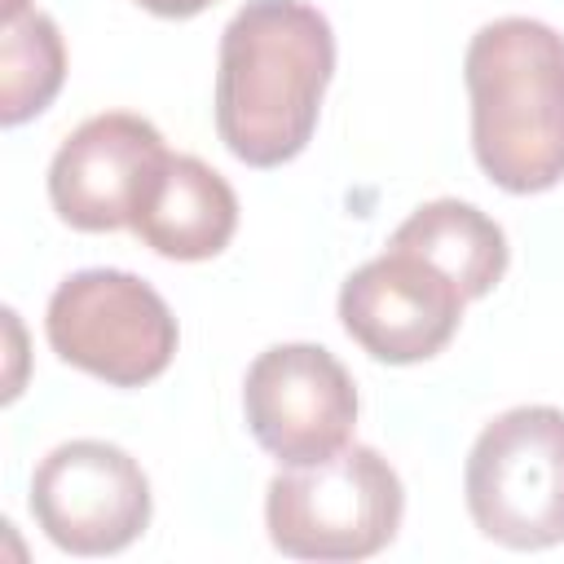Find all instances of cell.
Masks as SVG:
<instances>
[{"label":"cell","mask_w":564,"mask_h":564,"mask_svg":"<svg viewBox=\"0 0 564 564\" xmlns=\"http://www.w3.org/2000/svg\"><path fill=\"white\" fill-rule=\"evenodd\" d=\"M48 348L110 388H141L176 357L167 300L128 269H79L57 282L44 313Z\"/></svg>","instance_id":"5"},{"label":"cell","mask_w":564,"mask_h":564,"mask_svg":"<svg viewBox=\"0 0 564 564\" xmlns=\"http://www.w3.org/2000/svg\"><path fill=\"white\" fill-rule=\"evenodd\" d=\"M467 295L423 256L392 247L361 269L348 273L339 286V322L344 330L388 366H414L436 357L458 322Z\"/></svg>","instance_id":"9"},{"label":"cell","mask_w":564,"mask_h":564,"mask_svg":"<svg viewBox=\"0 0 564 564\" xmlns=\"http://www.w3.org/2000/svg\"><path fill=\"white\" fill-rule=\"evenodd\" d=\"M335 31L304 0H247L220 31L216 132L247 167L291 163L317 128Z\"/></svg>","instance_id":"1"},{"label":"cell","mask_w":564,"mask_h":564,"mask_svg":"<svg viewBox=\"0 0 564 564\" xmlns=\"http://www.w3.org/2000/svg\"><path fill=\"white\" fill-rule=\"evenodd\" d=\"M401 516V476L370 445L286 467L264 494L269 542L291 560H366L397 538Z\"/></svg>","instance_id":"3"},{"label":"cell","mask_w":564,"mask_h":564,"mask_svg":"<svg viewBox=\"0 0 564 564\" xmlns=\"http://www.w3.org/2000/svg\"><path fill=\"white\" fill-rule=\"evenodd\" d=\"M388 242L436 264L467 300L489 295L502 282L507 260H511L502 225L458 198H436V203L414 207Z\"/></svg>","instance_id":"11"},{"label":"cell","mask_w":564,"mask_h":564,"mask_svg":"<svg viewBox=\"0 0 564 564\" xmlns=\"http://www.w3.org/2000/svg\"><path fill=\"white\" fill-rule=\"evenodd\" d=\"M471 150L507 194L564 181V35L538 18L485 22L463 57Z\"/></svg>","instance_id":"2"},{"label":"cell","mask_w":564,"mask_h":564,"mask_svg":"<svg viewBox=\"0 0 564 564\" xmlns=\"http://www.w3.org/2000/svg\"><path fill=\"white\" fill-rule=\"evenodd\" d=\"M238 229L234 185L194 154H167L132 216V234L163 260H212Z\"/></svg>","instance_id":"10"},{"label":"cell","mask_w":564,"mask_h":564,"mask_svg":"<svg viewBox=\"0 0 564 564\" xmlns=\"http://www.w3.org/2000/svg\"><path fill=\"white\" fill-rule=\"evenodd\" d=\"M137 4L150 9L154 18H194V13H203L216 0H137Z\"/></svg>","instance_id":"13"},{"label":"cell","mask_w":564,"mask_h":564,"mask_svg":"<svg viewBox=\"0 0 564 564\" xmlns=\"http://www.w3.org/2000/svg\"><path fill=\"white\" fill-rule=\"evenodd\" d=\"M463 494L476 529L511 551L564 542V410L516 405L480 427Z\"/></svg>","instance_id":"4"},{"label":"cell","mask_w":564,"mask_h":564,"mask_svg":"<svg viewBox=\"0 0 564 564\" xmlns=\"http://www.w3.org/2000/svg\"><path fill=\"white\" fill-rule=\"evenodd\" d=\"M0 123L18 128L48 110L66 79V44L48 13L22 9L4 18L0 35Z\"/></svg>","instance_id":"12"},{"label":"cell","mask_w":564,"mask_h":564,"mask_svg":"<svg viewBox=\"0 0 564 564\" xmlns=\"http://www.w3.org/2000/svg\"><path fill=\"white\" fill-rule=\"evenodd\" d=\"M22 9H31L26 0H4V18H13V13H22Z\"/></svg>","instance_id":"14"},{"label":"cell","mask_w":564,"mask_h":564,"mask_svg":"<svg viewBox=\"0 0 564 564\" xmlns=\"http://www.w3.org/2000/svg\"><path fill=\"white\" fill-rule=\"evenodd\" d=\"M159 128L128 110L84 119L48 163V203L79 234L132 229L141 198L167 163Z\"/></svg>","instance_id":"8"},{"label":"cell","mask_w":564,"mask_h":564,"mask_svg":"<svg viewBox=\"0 0 564 564\" xmlns=\"http://www.w3.org/2000/svg\"><path fill=\"white\" fill-rule=\"evenodd\" d=\"M242 414L260 449L282 467H304L352 441L357 383L322 344H273L247 366Z\"/></svg>","instance_id":"7"},{"label":"cell","mask_w":564,"mask_h":564,"mask_svg":"<svg viewBox=\"0 0 564 564\" xmlns=\"http://www.w3.org/2000/svg\"><path fill=\"white\" fill-rule=\"evenodd\" d=\"M154 498L141 463L110 441H66L31 476V516L70 555H115L150 524Z\"/></svg>","instance_id":"6"}]
</instances>
